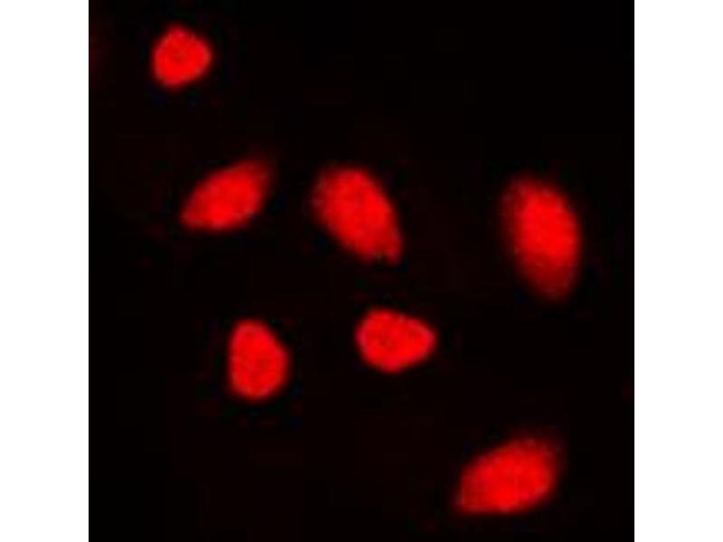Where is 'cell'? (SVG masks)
I'll return each instance as SVG.
<instances>
[{
	"mask_svg": "<svg viewBox=\"0 0 723 542\" xmlns=\"http://www.w3.org/2000/svg\"><path fill=\"white\" fill-rule=\"evenodd\" d=\"M561 472L556 445L538 434H517L481 449L458 472L453 504L476 520L531 513L553 495Z\"/></svg>",
	"mask_w": 723,
	"mask_h": 542,
	"instance_id": "obj_2",
	"label": "cell"
},
{
	"mask_svg": "<svg viewBox=\"0 0 723 542\" xmlns=\"http://www.w3.org/2000/svg\"><path fill=\"white\" fill-rule=\"evenodd\" d=\"M352 342L358 358L369 369L398 376L429 362L438 350L439 336L436 327L421 315L379 305L359 317Z\"/></svg>",
	"mask_w": 723,
	"mask_h": 542,
	"instance_id": "obj_5",
	"label": "cell"
},
{
	"mask_svg": "<svg viewBox=\"0 0 723 542\" xmlns=\"http://www.w3.org/2000/svg\"><path fill=\"white\" fill-rule=\"evenodd\" d=\"M500 221L511 258L529 286L551 298L574 286L583 259V231L559 189L534 177L513 181L502 194Z\"/></svg>",
	"mask_w": 723,
	"mask_h": 542,
	"instance_id": "obj_1",
	"label": "cell"
},
{
	"mask_svg": "<svg viewBox=\"0 0 723 542\" xmlns=\"http://www.w3.org/2000/svg\"><path fill=\"white\" fill-rule=\"evenodd\" d=\"M291 355L278 332L265 321L247 317L235 322L224 347V378L230 392L248 404L278 396L291 374Z\"/></svg>",
	"mask_w": 723,
	"mask_h": 542,
	"instance_id": "obj_6",
	"label": "cell"
},
{
	"mask_svg": "<svg viewBox=\"0 0 723 542\" xmlns=\"http://www.w3.org/2000/svg\"><path fill=\"white\" fill-rule=\"evenodd\" d=\"M215 61L216 51L210 39L184 24L164 29L149 53L153 77L169 89H183L201 82L211 73Z\"/></svg>",
	"mask_w": 723,
	"mask_h": 542,
	"instance_id": "obj_7",
	"label": "cell"
},
{
	"mask_svg": "<svg viewBox=\"0 0 723 542\" xmlns=\"http://www.w3.org/2000/svg\"><path fill=\"white\" fill-rule=\"evenodd\" d=\"M273 171L258 156L221 164L202 177L186 195L183 222L205 233H230L252 223L268 202Z\"/></svg>",
	"mask_w": 723,
	"mask_h": 542,
	"instance_id": "obj_4",
	"label": "cell"
},
{
	"mask_svg": "<svg viewBox=\"0 0 723 542\" xmlns=\"http://www.w3.org/2000/svg\"><path fill=\"white\" fill-rule=\"evenodd\" d=\"M309 204L324 232L350 256L373 264L401 256L404 233L398 209L368 170L348 164L328 167L315 180Z\"/></svg>",
	"mask_w": 723,
	"mask_h": 542,
	"instance_id": "obj_3",
	"label": "cell"
}]
</instances>
